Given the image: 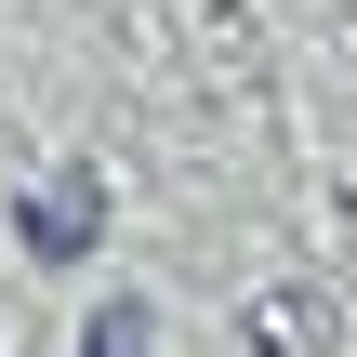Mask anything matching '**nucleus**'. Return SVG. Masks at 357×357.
I'll list each match as a JSON object with an SVG mask.
<instances>
[{
	"label": "nucleus",
	"mask_w": 357,
	"mask_h": 357,
	"mask_svg": "<svg viewBox=\"0 0 357 357\" xmlns=\"http://www.w3.org/2000/svg\"><path fill=\"white\" fill-rule=\"evenodd\" d=\"M79 357H159V318H146V305H93Z\"/></svg>",
	"instance_id": "2"
},
{
	"label": "nucleus",
	"mask_w": 357,
	"mask_h": 357,
	"mask_svg": "<svg viewBox=\"0 0 357 357\" xmlns=\"http://www.w3.org/2000/svg\"><path fill=\"white\" fill-rule=\"evenodd\" d=\"M93 225H106V185H93V172H53V185H26V212H13V238H26L40 265H79Z\"/></svg>",
	"instance_id": "1"
}]
</instances>
